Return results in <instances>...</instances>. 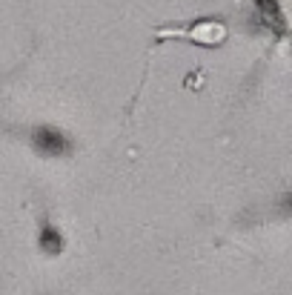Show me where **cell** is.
Wrapping results in <instances>:
<instances>
[{"label":"cell","instance_id":"cell-2","mask_svg":"<svg viewBox=\"0 0 292 295\" xmlns=\"http://www.w3.org/2000/svg\"><path fill=\"white\" fill-rule=\"evenodd\" d=\"M287 206H290V209H292V195H290V198H287Z\"/></svg>","mask_w":292,"mask_h":295},{"label":"cell","instance_id":"cell-1","mask_svg":"<svg viewBox=\"0 0 292 295\" xmlns=\"http://www.w3.org/2000/svg\"><path fill=\"white\" fill-rule=\"evenodd\" d=\"M258 3V11L267 17L269 23H275V26H281V9H278V0H255Z\"/></svg>","mask_w":292,"mask_h":295}]
</instances>
